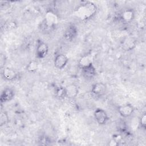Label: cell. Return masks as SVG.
<instances>
[{
    "label": "cell",
    "mask_w": 146,
    "mask_h": 146,
    "mask_svg": "<svg viewBox=\"0 0 146 146\" xmlns=\"http://www.w3.org/2000/svg\"><path fill=\"white\" fill-rule=\"evenodd\" d=\"M68 62V57L63 54L57 55L54 59V64L55 68L59 70L64 68Z\"/></svg>",
    "instance_id": "ba28073f"
},
{
    "label": "cell",
    "mask_w": 146,
    "mask_h": 146,
    "mask_svg": "<svg viewBox=\"0 0 146 146\" xmlns=\"http://www.w3.org/2000/svg\"><path fill=\"white\" fill-rule=\"evenodd\" d=\"M119 144V141H117L116 139H112L111 141H109V145L111 146H114V145H117Z\"/></svg>",
    "instance_id": "ffe728a7"
},
{
    "label": "cell",
    "mask_w": 146,
    "mask_h": 146,
    "mask_svg": "<svg viewBox=\"0 0 146 146\" xmlns=\"http://www.w3.org/2000/svg\"><path fill=\"white\" fill-rule=\"evenodd\" d=\"M48 46L43 41L38 42L36 48V57L38 59H44L48 54Z\"/></svg>",
    "instance_id": "8992f818"
},
{
    "label": "cell",
    "mask_w": 146,
    "mask_h": 146,
    "mask_svg": "<svg viewBox=\"0 0 146 146\" xmlns=\"http://www.w3.org/2000/svg\"><path fill=\"white\" fill-rule=\"evenodd\" d=\"M56 95L59 99H64L66 98L65 87H59L56 90Z\"/></svg>",
    "instance_id": "ac0fdd59"
},
{
    "label": "cell",
    "mask_w": 146,
    "mask_h": 146,
    "mask_svg": "<svg viewBox=\"0 0 146 146\" xmlns=\"http://www.w3.org/2000/svg\"><path fill=\"white\" fill-rule=\"evenodd\" d=\"M9 117L7 113L5 111H2L0 114V126L2 127L8 124Z\"/></svg>",
    "instance_id": "e0dca14e"
},
{
    "label": "cell",
    "mask_w": 146,
    "mask_h": 146,
    "mask_svg": "<svg viewBox=\"0 0 146 146\" xmlns=\"http://www.w3.org/2000/svg\"><path fill=\"white\" fill-rule=\"evenodd\" d=\"M120 18V19L124 22H130L133 21L135 18V12L132 9H126L121 13Z\"/></svg>",
    "instance_id": "5bb4252c"
},
{
    "label": "cell",
    "mask_w": 146,
    "mask_h": 146,
    "mask_svg": "<svg viewBox=\"0 0 146 146\" xmlns=\"http://www.w3.org/2000/svg\"><path fill=\"white\" fill-rule=\"evenodd\" d=\"M94 116L96 121L100 125L106 124L109 120L107 113L102 108L96 109L94 112Z\"/></svg>",
    "instance_id": "3957f363"
},
{
    "label": "cell",
    "mask_w": 146,
    "mask_h": 146,
    "mask_svg": "<svg viewBox=\"0 0 146 146\" xmlns=\"http://www.w3.org/2000/svg\"><path fill=\"white\" fill-rule=\"evenodd\" d=\"M77 35L78 29L75 25L72 24L69 25L68 27L66 29L63 34V36L67 40L72 41L76 37Z\"/></svg>",
    "instance_id": "8fae6325"
},
{
    "label": "cell",
    "mask_w": 146,
    "mask_h": 146,
    "mask_svg": "<svg viewBox=\"0 0 146 146\" xmlns=\"http://www.w3.org/2000/svg\"><path fill=\"white\" fill-rule=\"evenodd\" d=\"M93 63L92 56L91 54L84 55L83 56L79 61V66L80 68L88 66Z\"/></svg>",
    "instance_id": "9a60e30c"
},
{
    "label": "cell",
    "mask_w": 146,
    "mask_h": 146,
    "mask_svg": "<svg viewBox=\"0 0 146 146\" xmlns=\"http://www.w3.org/2000/svg\"><path fill=\"white\" fill-rule=\"evenodd\" d=\"M2 76L6 80L13 81L17 79L18 73L14 68L6 67L2 68Z\"/></svg>",
    "instance_id": "5b68a950"
},
{
    "label": "cell",
    "mask_w": 146,
    "mask_h": 146,
    "mask_svg": "<svg viewBox=\"0 0 146 146\" xmlns=\"http://www.w3.org/2000/svg\"><path fill=\"white\" fill-rule=\"evenodd\" d=\"M81 69L83 76L87 79H92L96 74V68L95 67L93 63Z\"/></svg>",
    "instance_id": "7c38bea8"
},
{
    "label": "cell",
    "mask_w": 146,
    "mask_h": 146,
    "mask_svg": "<svg viewBox=\"0 0 146 146\" xmlns=\"http://www.w3.org/2000/svg\"><path fill=\"white\" fill-rule=\"evenodd\" d=\"M15 96V92L13 89L6 87L3 89L1 94L0 100L1 103H7L11 101Z\"/></svg>",
    "instance_id": "30bf717a"
},
{
    "label": "cell",
    "mask_w": 146,
    "mask_h": 146,
    "mask_svg": "<svg viewBox=\"0 0 146 146\" xmlns=\"http://www.w3.org/2000/svg\"><path fill=\"white\" fill-rule=\"evenodd\" d=\"M140 125L142 128H143L144 129H145V128H146V113H145V112L143 113L140 117Z\"/></svg>",
    "instance_id": "d6986e66"
},
{
    "label": "cell",
    "mask_w": 146,
    "mask_h": 146,
    "mask_svg": "<svg viewBox=\"0 0 146 146\" xmlns=\"http://www.w3.org/2000/svg\"><path fill=\"white\" fill-rule=\"evenodd\" d=\"M117 111L123 117H128L133 113L134 107L131 104H124L120 106L117 108Z\"/></svg>",
    "instance_id": "9c48e42d"
},
{
    "label": "cell",
    "mask_w": 146,
    "mask_h": 146,
    "mask_svg": "<svg viewBox=\"0 0 146 146\" xmlns=\"http://www.w3.org/2000/svg\"><path fill=\"white\" fill-rule=\"evenodd\" d=\"M39 67L38 63L36 61L31 60L30 61L26 66V70L27 72L30 73H35L37 71Z\"/></svg>",
    "instance_id": "2e32d148"
},
{
    "label": "cell",
    "mask_w": 146,
    "mask_h": 146,
    "mask_svg": "<svg viewBox=\"0 0 146 146\" xmlns=\"http://www.w3.org/2000/svg\"><path fill=\"white\" fill-rule=\"evenodd\" d=\"M107 90L106 85L102 82H98L94 84L91 87V93L96 96H102L106 94Z\"/></svg>",
    "instance_id": "52a82bcc"
},
{
    "label": "cell",
    "mask_w": 146,
    "mask_h": 146,
    "mask_svg": "<svg viewBox=\"0 0 146 146\" xmlns=\"http://www.w3.org/2000/svg\"><path fill=\"white\" fill-rule=\"evenodd\" d=\"M98 10L97 6L90 1H83L74 10V15L79 19L85 21L94 17Z\"/></svg>",
    "instance_id": "6da1fadb"
},
{
    "label": "cell",
    "mask_w": 146,
    "mask_h": 146,
    "mask_svg": "<svg viewBox=\"0 0 146 146\" xmlns=\"http://www.w3.org/2000/svg\"><path fill=\"white\" fill-rule=\"evenodd\" d=\"M57 23L58 18L56 14L51 10L48 11L46 13L44 19L42 22L41 29L43 31H51L55 28Z\"/></svg>",
    "instance_id": "7a4b0ae2"
},
{
    "label": "cell",
    "mask_w": 146,
    "mask_h": 146,
    "mask_svg": "<svg viewBox=\"0 0 146 146\" xmlns=\"http://www.w3.org/2000/svg\"><path fill=\"white\" fill-rule=\"evenodd\" d=\"M137 41L136 39L132 36H125L124 37L121 42V48L127 51H129L132 50L136 46Z\"/></svg>",
    "instance_id": "277c9868"
},
{
    "label": "cell",
    "mask_w": 146,
    "mask_h": 146,
    "mask_svg": "<svg viewBox=\"0 0 146 146\" xmlns=\"http://www.w3.org/2000/svg\"><path fill=\"white\" fill-rule=\"evenodd\" d=\"M66 98L69 99L75 98L79 93V89L76 85L70 84L65 87Z\"/></svg>",
    "instance_id": "4fadbf2b"
}]
</instances>
